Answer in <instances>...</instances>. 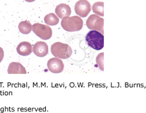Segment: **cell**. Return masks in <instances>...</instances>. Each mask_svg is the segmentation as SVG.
I'll return each instance as SVG.
<instances>
[{"mask_svg":"<svg viewBox=\"0 0 146 113\" xmlns=\"http://www.w3.org/2000/svg\"><path fill=\"white\" fill-rule=\"evenodd\" d=\"M4 50L1 47H0V63H1L3 60V59L4 58Z\"/></svg>","mask_w":146,"mask_h":113,"instance_id":"2e32d148","label":"cell"},{"mask_svg":"<svg viewBox=\"0 0 146 113\" xmlns=\"http://www.w3.org/2000/svg\"><path fill=\"white\" fill-rule=\"evenodd\" d=\"M7 72L9 74H26L27 73L22 64L16 62L10 63L8 67Z\"/></svg>","mask_w":146,"mask_h":113,"instance_id":"8fae6325","label":"cell"},{"mask_svg":"<svg viewBox=\"0 0 146 113\" xmlns=\"http://www.w3.org/2000/svg\"><path fill=\"white\" fill-rule=\"evenodd\" d=\"M33 51L36 56L42 58L48 55V47L44 42H37L34 44Z\"/></svg>","mask_w":146,"mask_h":113,"instance_id":"9c48e42d","label":"cell"},{"mask_svg":"<svg viewBox=\"0 0 146 113\" xmlns=\"http://www.w3.org/2000/svg\"><path fill=\"white\" fill-rule=\"evenodd\" d=\"M25 1H26L27 2H28V3H31V2L35 1L36 0H25Z\"/></svg>","mask_w":146,"mask_h":113,"instance_id":"e0dca14e","label":"cell"},{"mask_svg":"<svg viewBox=\"0 0 146 113\" xmlns=\"http://www.w3.org/2000/svg\"><path fill=\"white\" fill-rule=\"evenodd\" d=\"M48 70L53 73H61L64 68V64L62 60L58 58H51L47 62Z\"/></svg>","mask_w":146,"mask_h":113,"instance_id":"52a82bcc","label":"cell"},{"mask_svg":"<svg viewBox=\"0 0 146 113\" xmlns=\"http://www.w3.org/2000/svg\"><path fill=\"white\" fill-rule=\"evenodd\" d=\"M104 53H101L98 55L96 58V62L97 65L100 68V70L104 71Z\"/></svg>","mask_w":146,"mask_h":113,"instance_id":"9a60e30c","label":"cell"},{"mask_svg":"<svg viewBox=\"0 0 146 113\" xmlns=\"http://www.w3.org/2000/svg\"><path fill=\"white\" fill-rule=\"evenodd\" d=\"M51 52L54 57L62 59L69 58L73 53L70 45L59 42H55L51 45Z\"/></svg>","mask_w":146,"mask_h":113,"instance_id":"7a4b0ae2","label":"cell"},{"mask_svg":"<svg viewBox=\"0 0 146 113\" xmlns=\"http://www.w3.org/2000/svg\"><path fill=\"white\" fill-rule=\"evenodd\" d=\"M32 31L42 40H48L52 37V29L48 25L35 23L32 26Z\"/></svg>","mask_w":146,"mask_h":113,"instance_id":"277c9868","label":"cell"},{"mask_svg":"<svg viewBox=\"0 0 146 113\" xmlns=\"http://www.w3.org/2000/svg\"><path fill=\"white\" fill-rule=\"evenodd\" d=\"M44 21L48 26H55L59 23V18L54 13H50L44 17Z\"/></svg>","mask_w":146,"mask_h":113,"instance_id":"4fadbf2b","label":"cell"},{"mask_svg":"<svg viewBox=\"0 0 146 113\" xmlns=\"http://www.w3.org/2000/svg\"><path fill=\"white\" fill-rule=\"evenodd\" d=\"M33 50L32 45L28 42H20L17 47L18 54L22 56H29L32 53Z\"/></svg>","mask_w":146,"mask_h":113,"instance_id":"30bf717a","label":"cell"},{"mask_svg":"<svg viewBox=\"0 0 146 113\" xmlns=\"http://www.w3.org/2000/svg\"><path fill=\"white\" fill-rule=\"evenodd\" d=\"M86 26L89 29L96 30L101 34L104 33V19L98 15H91L86 20Z\"/></svg>","mask_w":146,"mask_h":113,"instance_id":"5b68a950","label":"cell"},{"mask_svg":"<svg viewBox=\"0 0 146 113\" xmlns=\"http://www.w3.org/2000/svg\"><path fill=\"white\" fill-rule=\"evenodd\" d=\"M61 27L68 32L78 31L83 28V21L79 16L70 17L61 21Z\"/></svg>","mask_w":146,"mask_h":113,"instance_id":"3957f363","label":"cell"},{"mask_svg":"<svg viewBox=\"0 0 146 113\" xmlns=\"http://www.w3.org/2000/svg\"><path fill=\"white\" fill-rule=\"evenodd\" d=\"M71 8L66 4H60L55 9V14L62 20L66 19L71 15Z\"/></svg>","mask_w":146,"mask_h":113,"instance_id":"ba28073f","label":"cell"},{"mask_svg":"<svg viewBox=\"0 0 146 113\" xmlns=\"http://www.w3.org/2000/svg\"><path fill=\"white\" fill-rule=\"evenodd\" d=\"M91 11V6L87 0H80L75 6L76 14L81 17H86Z\"/></svg>","mask_w":146,"mask_h":113,"instance_id":"8992f818","label":"cell"},{"mask_svg":"<svg viewBox=\"0 0 146 113\" xmlns=\"http://www.w3.org/2000/svg\"><path fill=\"white\" fill-rule=\"evenodd\" d=\"M92 11L97 15L104 16V2H96L92 5Z\"/></svg>","mask_w":146,"mask_h":113,"instance_id":"5bb4252c","label":"cell"},{"mask_svg":"<svg viewBox=\"0 0 146 113\" xmlns=\"http://www.w3.org/2000/svg\"><path fill=\"white\" fill-rule=\"evenodd\" d=\"M19 29L23 34H28L32 31V25L29 20L21 21L19 25Z\"/></svg>","mask_w":146,"mask_h":113,"instance_id":"7c38bea8","label":"cell"},{"mask_svg":"<svg viewBox=\"0 0 146 113\" xmlns=\"http://www.w3.org/2000/svg\"><path fill=\"white\" fill-rule=\"evenodd\" d=\"M86 44L95 50H100L104 47V36L96 30H92L87 33L85 36Z\"/></svg>","mask_w":146,"mask_h":113,"instance_id":"6da1fadb","label":"cell"}]
</instances>
